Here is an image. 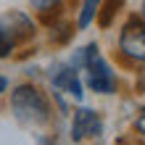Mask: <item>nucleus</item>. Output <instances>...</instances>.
Wrapping results in <instances>:
<instances>
[{"mask_svg": "<svg viewBox=\"0 0 145 145\" xmlns=\"http://www.w3.org/2000/svg\"><path fill=\"white\" fill-rule=\"evenodd\" d=\"M0 35L8 37L13 45L27 42V40L35 37V21L24 11H8V13L0 16Z\"/></svg>", "mask_w": 145, "mask_h": 145, "instance_id": "4", "label": "nucleus"}, {"mask_svg": "<svg viewBox=\"0 0 145 145\" xmlns=\"http://www.w3.org/2000/svg\"><path fill=\"white\" fill-rule=\"evenodd\" d=\"M13 42L11 40H8V37H3V35H0V58H8V56H11L13 53Z\"/></svg>", "mask_w": 145, "mask_h": 145, "instance_id": "11", "label": "nucleus"}, {"mask_svg": "<svg viewBox=\"0 0 145 145\" xmlns=\"http://www.w3.org/2000/svg\"><path fill=\"white\" fill-rule=\"evenodd\" d=\"M119 48L127 58L137 63H145V19L132 16L129 21L124 24L121 37H119Z\"/></svg>", "mask_w": 145, "mask_h": 145, "instance_id": "3", "label": "nucleus"}, {"mask_svg": "<svg viewBox=\"0 0 145 145\" xmlns=\"http://www.w3.org/2000/svg\"><path fill=\"white\" fill-rule=\"evenodd\" d=\"M29 3L40 13V19L45 21V24H50L58 13H61V0H29Z\"/></svg>", "mask_w": 145, "mask_h": 145, "instance_id": "7", "label": "nucleus"}, {"mask_svg": "<svg viewBox=\"0 0 145 145\" xmlns=\"http://www.w3.org/2000/svg\"><path fill=\"white\" fill-rule=\"evenodd\" d=\"M135 127H137V132H140L142 137H145V111H142V114L137 116V121H135Z\"/></svg>", "mask_w": 145, "mask_h": 145, "instance_id": "12", "label": "nucleus"}, {"mask_svg": "<svg viewBox=\"0 0 145 145\" xmlns=\"http://www.w3.org/2000/svg\"><path fill=\"white\" fill-rule=\"evenodd\" d=\"M5 87H8V82H5V76H0V92H5Z\"/></svg>", "mask_w": 145, "mask_h": 145, "instance_id": "13", "label": "nucleus"}, {"mask_svg": "<svg viewBox=\"0 0 145 145\" xmlns=\"http://www.w3.org/2000/svg\"><path fill=\"white\" fill-rule=\"evenodd\" d=\"M76 61L82 63L84 74H87V87L92 92H98V95H111V92L116 90V74L111 71L108 61L100 56L95 42L87 45V48H82V53H79Z\"/></svg>", "mask_w": 145, "mask_h": 145, "instance_id": "2", "label": "nucleus"}, {"mask_svg": "<svg viewBox=\"0 0 145 145\" xmlns=\"http://www.w3.org/2000/svg\"><path fill=\"white\" fill-rule=\"evenodd\" d=\"M11 108L16 119L27 127H37V124H45L48 116H50V106L45 95L35 87V84H19L11 95Z\"/></svg>", "mask_w": 145, "mask_h": 145, "instance_id": "1", "label": "nucleus"}, {"mask_svg": "<svg viewBox=\"0 0 145 145\" xmlns=\"http://www.w3.org/2000/svg\"><path fill=\"white\" fill-rule=\"evenodd\" d=\"M98 8H100V0H84L82 3V11H79V29H87L90 24H92V19L98 16Z\"/></svg>", "mask_w": 145, "mask_h": 145, "instance_id": "9", "label": "nucleus"}, {"mask_svg": "<svg viewBox=\"0 0 145 145\" xmlns=\"http://www.w3.org/2000/svg\"><path fill=\"white\" fill-rule=\"evenodd\" d=\"M142 19H145V0H142Z\"/></svg>", "mask_w": 145, "mask_h": 145, "instance_id": "14", "label": "nucleus"}, {"mask_svg": "<svg viewBox=\"0 0 145 145\" xmlns=\"http://www.w3.org/2000/svg\"><path fill=\"white\" fill-rule=\"evenodd\" d=\"M74 35V29H71V24H58V27L50 32V37H53V42H69Z\"/></svg>", "mask_w": 145, "mask_h": 145, "instance_id": "10", "label": "nucleus"}, {"mask_svg": "<svg viewBox=\"0 0 145 145\" xmlns=\"http://www.w3.org/2000/svg\"><path fill=\"white\" fill-rule=\"evenodd\" d=\"M53 84L61 92H69L71 98H76V100H82V79H79V74H76V69L74 66H61L56 74H53Z\"/></svg>", "mask_w": 145, "mask_h": 145, "instance_id": "6", "label": "nucleus"}, {"mask_svg": "<svg viewBox=\"0 0 145 145\" xmlns=\"http://www.w3.org/2000/svg\"><path fill=\"white\" fill-rule=\"evenodd\" d=\"M124 5V0H100V8H98V24L100 27H111L114 16L119 13V8Z\"/></svg>", "mask_w": 145, "mask_h": 145, "instance_id": "8", "label": "nucleus"}, {"mask_svg": "<svg viewBox=\"0 0 145 145\" xmlns=\"http://www.w3.org/2000/svg\"><path fill=\"white\" fill-rule=\"evenodd\" d=\"M100 132H103V121H100V116L92 108H79L74 114V121H71V140L74 142H82L87 137H98Z\"/></svg>", "mask_w": 145, "mask_h": 145, "instance_id": "5", "label": "nucleus"}]
</instances>
